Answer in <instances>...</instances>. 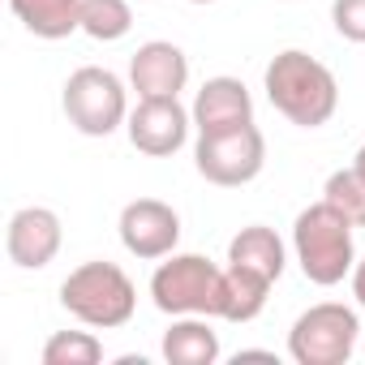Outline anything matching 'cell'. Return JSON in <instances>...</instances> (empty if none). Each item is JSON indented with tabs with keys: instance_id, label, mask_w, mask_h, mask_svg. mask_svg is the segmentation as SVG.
I'll return each mask as SVG.
<instances>
[{
	"instance_id": "6da1fadb",
	"label": "cell",
	"mask_w": 365,
	"mask_h": 365,
	"mask_svg": "<svg viewBox=\"0 0 365 365\" xmlns=\"http://www.w3.org/2000/svg\"><path fill=\"white\" fill-rule=\"evenodd\" d=\"M262 91H267L271 108L297 129H322L339 112L335 73L301 48H284L271 56V65L262 73Z\"/></svg>"
},
{
	"instance_id": "7a4b0ae2",
	"label": "cell",
	"mask_w": 365,
	"mask_h": 365,
	"mask_svg": "<svg viewBox=\"0 0 365 365\" xmlns=\"http://www.w3.org/2000/svg\"><path fill=\"white\" fill-rule=\"evenodd\" d=\"M292 254L297 267L309 284L318 288H335L352 275L356 267V245H352V224L322 198L314 207H305L292 224Z\"/></svg>"
},
{
	"instance_id": "3957f363",
	"label": "cell",
	"mask_w": 365,
	"mask_h": 365,
	"mask_svg": "<svg viewBox=\"0 0 365 365\" xmlns=\"http://www.w3.org/2000/svg\"><path fill=\"white\" fill-rule=\"evenodd\" d=\"M61 305L65 314H73L82 327H95V331H116L133 318L138 309V288L133 279L125 275V267L116 262H82L65 275L61 284Z\"/></svg>"
},
{
	"instance_id": "277c9868",
	"label": "cell",
	"mask_w": 365,
	"mask_h": 365,
	"mask_svg": "<svg viewBox=\"0 0 365 365\" xmlns=\"http://www.w3.org/2000/svg\"><path fill=\"white\" fill-rule=\"evenodd\" d=\"M220 288H224V267H215L202 254H168L159 258L150 275V301L168 318H220Z\"/></svg>"
},
{
	"instance_id": "5b68a950",
	"label": "cell",
	"mask_w": 365,
	"mask_h": 365,
	"mask_svg": "<svg viewBox=\"0 0 365 365\" xmlns=\"http://www.w3.org/2000/svg\"><path fill=\"white\" fill-rule=\"evenodd\" d=\"M61 108L69 116V125L82 138H112L125 120H129V86L103 69V65H82L69 73L65 91H61Z\"/></svg>"
},
{
	"instance_id": "8992f818",
	"label": "cell",
	"mask_w": 365,
	"mask_h": 365,
	"mask_svg": "<svg viewBox=\"0 0 365 365\" xmlns=\"http://www.w3.org/2000/svg\"><path fill=\"white\" fill-rule=\"evenodd\" d=\"M194 168H198L202 180H211L220 190H241L250 180H258L262 168H267V138H262V129L254 120L198 133Z\"/></svg>"
},
{
	"instance_id": "52a82bcc",
	"label": "cell",
	"mask_w": 365,
	"mask_h": 365,
	"mask_svg": "<svg viewBox=\"0 0 365 365\" xmlns=\"http://www.w3.org/2000/svg\"><path fill=\"white\" fill-rule=\"evenodd\" d=\"M361 344V318L344 301L309 305L288 331V356L297 365H344Z\"/></svg>"
},
{
	"instance_id": "ba28073f",
	"label": "cell",
	"mask_w": 365,
	"mask_h": 365,
	"mask_svg": "<svg viewBox=\"0 0 365 365\" xmlns=\"http://www.w3.org/2000/svg\"><path fill=\"white\" fill-rule=\"evenodd\" d=\"M116 232H120V245L133 258L159 262V258L176 254V245H180V215L159 198H133V202L120 207Z\"/></svg>"
},
{
	"instance_id": "9c48e42d",
	"label": "cell",
	"mask_w": 365,
	"mask_h": 365,
	"mask_svg": "<svg viewBox=\"0 0 365 365\" xmlns=\"http://www.w3.org/2000/svg\"><path fill=\"white\" fill-rule=\"evenodd\" d=\"M194 129V112L180 99H138V108L125 120V133L133 142V150L150 155V159H168L190 142Z\"/></svg>"
},
{
	"instance_id": "30bf717a",
	"label": "cell",
	"mask_w": 365,
	"mask_h": 365,
	"mask_svg": "<svg viewBox=\"0 0 365 365\" xmlns=\"http://www.w3.org/2000/svg\"><path fill=\"white\" fill-rule=\"evenodd\" d=\"M65 245V228H61V215L52 207H22L9 215V228H5V254L14 267L22 271H43Z\"/></svg>"
},
{
	"instance_id": "8fae6325",
	"label": "cell",
	"mask_w": 365,
	"mask_h": 365,
	"mask_svg": "<svg viewBox=\"0 0 365 365\" xmlns=\"http://www.w3.org/2000/svg\"><path fill=\"white\" fill-rule=\"evenodd\" d=\"M185 86H190V56L172 39H150L133 52L129 91H138V99H180Z\"/></svg>"
},
{
	"instance_id": "7c38bea8",
	"label": "cell",
	"mask_w": 365,
	"mask_h": 365,
	"mask_svg": "<svg viewBox=\"0 0 365 365\" xmlns=\"http://www.w3.org/2000/svg\"><path fill=\"white\" fill-rule=\"evenodd\" d=\"M194 129L211 133V129H228V125H250L254 120V95L241 78H207L194 95Z\"/></svg>"
},
{
	"instance_id": "4fadbf2b",
	"label": "cell",
	"mask_w": 365,
	"mask_h": 365,
	"mask_svg": "<svg viewBox=\"0 0 365 365\" xmlns=\"http://www.w3.org/2000/svg\"><path fill=\"white\" fill-rule=\"evenodd\" d=\"M163 361L168 365H215L220 361V331L202 314L172 318L163 331Z\"/></svg>"
},
{
	"instance_id": "5bb4252c",
	"label": "cell",
	"mask_w": 365,
	"mask_h": 365,
	"mask_svg": "<svg viewBox=\"0 0 365 365\" xmlns=\"http://www.w3.org/2000/svg\"><path fill=\"white\" fill-rule=\"evenodd\" d=\"M271 288H275V279H267V275H258L250 267L228 262L224 267V288H220V318L224 322H254L267 309Z\"/></svg>"
},
{
	"instance_id": "9a60e30c",
	"label": "cell",
	"mask_w": 365,
	"mask_h": 365,
	"mask_svg": "<svg viewBox=\"0 0 365 365\" xmlns=\"http://www.w3.org/2000/svg\"><path fill=\"white\" fill-rule=\"evenodd\" d=\"M228 262L250 267V271H258V275H267V279L279 284V275H284V267H288V250H284V241H279L275 228L250 224V228H241V232L228 241Z\"/></svg>"
},
{
	"instance_id": "2e32d148",
	"label": "cell",
	"mask_w": 365,
	"mask_h": 365,
	"mask_svg": "<svg viewBox=\"0 0 365 365\" xmlns=\"http://www.w3.org/2000/svg\"><path fill=\"white\" fill-rule=\"evenodd\" d=\"M9 9L35 39L48 43L82 31V0H9Z\"/></svg>"
},
{
	"instance_id": "e0dca14e",
	"label": "cell",
	"mask_w": 365,
	"mask_h": 365,
	"mask_svg": "<svg viewBox=\"0 0 365 365\" xmlns=\"http://www.w3.org/2000/svg\"><path fill=\"white\" fill-rule=\"evenodd\" d=\"M133 31L129 0H82V35L95 43H116Z\"/></svg>"
},
{
	"instance_id": "ac0fdd59",
	"label": "cell",
	"mask_w": 365,
	"mask_h": 365,
	"mask_svg": "<svg viewBox=\"0 0 365 365\" xmlns=\"http://www.w3.org/2000/svg\"><path fill=\"white\" fill-rule=\"evenodd\" d=\"M322 198L352 224V228H365V176L356 168H339L327 176L322 185Z\"/></svg>"
},
{
	"instance_id": "d6986e66",
	"label": "cell",
	"mask_w": 365,
	"mask_h": 365,
	"mask_svg": "<svg viewBox=\"0 0 365 365\" xmlns=\"http://www.w3.org/2000/svg\"><path fill=\"white\" fill-rule=\"evenodd\" d=\"M103 344L95 331H56L43 344V365H99Z\"/></svg>"
},
{
	"instance_id": "ffe728a7",
	"label": "cell",
	"mask_w": 365,
	"mask_h": 365,
	"mask_svg": "<svg viewBox=\"0 0 365 365\" xmlns=\"http://www.w3.org/2000/svg\"><path fill=\"white\" fill-rule=\"evenodd\" d=\"M331 26L348 43H365V0H331Z\"/></svg>"
},
{
	"instance_id": "44dd1931",
	"label": "cell",
	"mask_w": 365,
	"mask_h": 365,
	"mask_svg": "<svg viewBox=\"0 0 365 365\" xmlns=\"http://www.w3.org/2000/svg\"><path fill=\"white\" fill-rule=\"evenodd\" d=\"M352 297H356V305L365 309V258H356V267H352Z\"/></svg>"
},
{
	"instance_id": "7402d4cb",
	"label": "cell",
	"mask_w": 365,
	"mask_h": 365,
	"mask_svg": "<svg viewBox=\"0 0 365 365\" xmlns=\"http://www.w3.org/2000/svg\"><path fill=\"white\" fill-rule=\"evenodd\" d=\"M352 168H356V172L365 176V142H361V150H356V159H352Z\"/></svg>"
},
{
	"instance_id": "603a6c76",
	"label": "cell",
	"mask_w": 365,
	"mask_h": 365,
	"mask_svg": "<svg viewBox=\"0 0 365 365\" xmlns=\"http://www.w3.org/2000/svg\"><path fill=\"white\" fill-rule=\"evenodd\" d=\"M190 5H215V0H190Z\"/></svg>"
},
{
	"instance_id": "cb8c5ba5",
	"label": "cell",
	"mask_w": 365,
	"mask_h": 365,
	"mask_svg": "<svg viewBox=\"0 0 365 365\" xmlns=\"http://www.w3.org/2000/svg\"><path fill=\"white\" fill-rule=\"evenodd\" d=\"M361 352H365V344H361Z\"/></svg>"
}]
</instances>
